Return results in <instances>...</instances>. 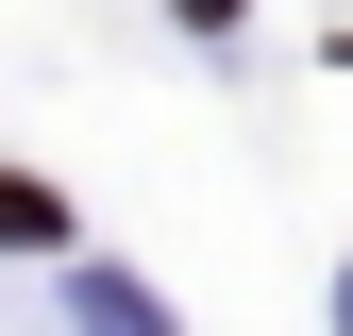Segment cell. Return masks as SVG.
Returning <instances> with one entry per match:
<instances>
[{
  "mask_svg": "<svg viewBox=\"0 0 353 336\" xmlns=\"http://www.w3.org/2000/svg\"><path fill=\"white\" fill-rule=\"evenodd\" d=\"M0 252H68V202H51V185H17V168H0Z\"/></svg>",
  "mask_w": 353,
  "mask_h": 336,
  "instance_id": "1",
  "label": "cell"
}]
</instances>
